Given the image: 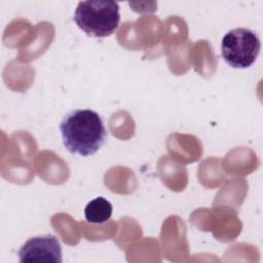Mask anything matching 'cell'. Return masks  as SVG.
Listing matches in <instances>:
<instances>
[{"instance_id": "3957f363", "label": "cell", "mask_w": 263, "mask_h": 263, "mask_svg": "<svg viewBox=\"0 0 263 263\" xmlns=\"http://www.w3.org/2000/svg\"><path fill=\"white\" fill-rule=\"evenodd\" d=\"M261 48L258 35L247 28L230 30L222 39L221 54L232 68L245 69L252 66Z\"/></svg>"}, {"instance_id": "277c9868", "label": "cell", "mask_w": 263, "mask_h": 263, "mask_svg": "<svg viewBox=\"0 0 263 263\" xmlns=\"http://www.w3.org/2000/svg\"><path fill=\"white\" fill-rule=\"evenodd\" d=\"M20 262H52L62 263V247L60 240L51 234L29 238L18 250Z\"/></svg>"}, {"instance_id": "5b68a950", "label": "cell", "mask_w": 263, "mask_h": 263, "mask_svg": "<svg viewBox=\"0 0 263 263\" xmlns=\"http://www.w3.org/2000/svg\"><path fill=\"white\" fill-rule=\"evenodd\" d=\"M112 204L106 198L99 196L90 200L85 209L84 216L86 221L92 224H103L107 222L112 215Z\"/></svg>"}, {"instance_id": "6da1fadb", "label": "cell", "mask_w": 263, "mask_h": 263, "mask_svg": "<svg viewBox=\"0 0 263 263\" xmlns=\"http://www.w3.org/2000/svg\"><path fill=\"white\" fill-rule=\"evenodd\" d=\"M60 129L66 149L80 156L95 154L107 137L101 116L90 109L71 111L62 120Z\"/></svg>"}, {"instance_id": "7a4b0ae2", "label": "cell", "mask_w": 263, "mask_h": 263, "mask_svg": "<svg viewBox=\"0 0 263 263\" xmlns=\"http://www.w3.org/2000/svg\"><path fill=\"white\" fill-rule=\"evenodd\" d=\"M73 20L86 35L97 38L108 37L119 26V5L114 1H80Z\"/></svg>"}]
</instances>
